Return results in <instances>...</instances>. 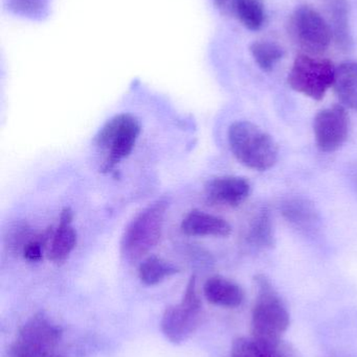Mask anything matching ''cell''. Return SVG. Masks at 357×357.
Wrapping results in <instances>:
<instances>
[{
    "instance_id": "cell-18",
    "label": "cell",
    "mask_w": 357,
    "mask_h": 357,
    "mask_svg": "<svg viewBox=\"0 0 357 357\" xmlns=\"http://www.w3.org/2000/svg\"><path fill=\"white\" fill-rule=\"evenodd\" d=\"M231 357H296V354L283 342L276 347H268L252 337H238L233 343Z\"/></svg>"
},
{
    "instance_id": "cell-4",
    "label": "cell",
    "mask_w": 357,
    "mask_h": 357,
    "mask_svg": "<svg viewBox=\"0 0 357 357\" xmlns=\"http://www.w3.org/2000/svg\"><path fill=\"white\" fill-rule=\"evenodd\" d=\"M140 134V121L129 113L115 115L101 128L94 144L104 156L101 167L104 173L115 169L131 154Z\"/></svg>"
},
{
    "instance_id": "cell-5",
    "label": "cell",
    "mask_w": 357,
    "mask_h": 357,
    "mask_svg": "<svg viewBox=\"0 0 357 357\" xmlns=\"http://www.w3.org/2000/svg\"><path fill=\"white\" fill-rule=\"evenodd\" d=\"M335 69L330 60L299 54L293 61L287 82L298 93L314 100H322L333 88Z\"/></svg>"
},
{
    "instance_id": "cell-7",
    "label": "cell",
    "mask_w": 357,
    "mask_h": 357,
    "mask_svg": "<svg viewBox=\"0 0 357 357\" xmlns=\"http://www.w3.org/2000/svg\"><path fill=\"white\" fill-rule=\"evenodd\" d=\"M291 33L298 45L310 56L324 54L333 41L330 25L309 6L296 8L291 15Z\"/></svg>"
},
{
    "instance_id": "cell-19",
    "label": "cell",
    "mask_w": 357,
    "mask_h": 357,
    "mask_svg": "<svg viewBox=\"0 0 357 357\" xmlns=\"http://www.w3.org/2000/svg\"><path fill=\"white\" fill-rule=\"evenodd\" d=\"M180 270L177 266L171 262L157 256H149L140 264L138 277L145 285L153 287L163 282L169 277L174 276Z\"/></svg>"
},
{
    "instance_id": "cell-10",
    "label": "cell",
    "mask_w": 357,
    "mask_h": 357,
    "mask_svg": "<svg viewBox=\"0 0 357 357\" xmlns=\"http://www.w3.org/2000/svg\"><path fill=\"white\" fill-rule=\"evenodd\" d=\"M207 201L215 205L238 207L251 195L249 180L238 176H224L209 181L205 186Z\"/></svg>"
},
{
    "instance_id": "cell-23",
    "label": "cell",
    "mask_w": 357,
    "mask_h": 357,
    "mask_svg": "<svg viewBox=\"0 0 357 357\" xmlns=\"http://www.w3.org/2000/svg\"><path fill=\"white\" fill-rule=\"evenodd\" d=\"M48 3V0H10L12 10L18 14L35 16L42 12Z\"/></svg>"
},
{
    "instance_id": "cell-24",
    "label": "cell",
    "mask_w": 357,
    "mask_h": 357,
    "mask_svg": "<svg viewBox=\"0 0 357 357\" xmlns=\"http://www.w3.org/2000/svg\"><path fill=\"white\" fill-rule=\"evenodd\" d=\"M6 357H34L24 348L14 342V344L10 346L8 351H6Z\"/></svg>"
},
{
    "instance_id": "cell-2",
    "label": "cell",
    "mask_w": 357,
    "mask_h": 357,
    "mask_svg": "<svg viewBox=\"0 0 357 357\" xmlns=\"http://www.w3.org/2000/svg\"><path fill=\"white\" fill-rule=\"evenodd\" d=\"M228 142L235 158L247 169L266 172L278 162V144L252 121L233 123L228 128Z\"/></svg>"
},
{
    "instance_id": "cell-12",
    "label": "cell",
    "mask_w": 357,
    "mask_h": 357,
    "mask_svg": "<svg viewBox=\"0 0 357 357\" xmlns=\"http://www.w3.org/2000/svg\"><path fill=\"white\" fill-rule=\"evenodd\" d=\"M182 231L189 236L226 237L232 233V226L219 216L195 209L182 220Z\"/></svg>"
},
{
    "instance_id": "cell-17",
    "label": "cell",
    "mask_w": 357,
    "mask_h": 357,
    "mask_svg": "<svg viewBox=\"0 0 357 357\" xmlns=\"http://www.w3.org/2000/svg\"><path fill=\"white\" fill-rule=\"evenodd\" d=\"M330 25L333 39L337 47L344 52L351 50L354 45L350 31L348 6L345 0H333L330 6Z\"/></svg>"
},
{
    "instance_id": "cell-16",
    "label": "cell",
    "mask_w": 357,
    "mask_h": 357,
    "mask_svg": "<svg viewBox=\"0 0 357 357\" xmlns=\"http://www.w3.org/2000/svg\"><path fill=\"white\" fill-rule=\"evenodd\" d=\"M333 88L341 105L357 111V62H346L337 67Z\"/></svg>"
},
{
    "instance_id": "cell-20",
    "label": "cell",
    "mask_w": 357,
    "mask_h": 357,
    "mask_svg": "<svg viewBox=\"0 0 357 357\" xmlns=\"http://www.w3.org/2000/svg\"><path fill=\"white\" fill-rule=\"evenodd\" d=\"M232 4L237 18L247 29H261L265 20V8L262 0H232Z\"/></svg>"
},
{
    "instance_id": "cell-25",
    "label": "cell",
    "mask_w": 357,
    "mask_h": 357,
    "mask_svg": "<svg viewBox=\"0 0 357 357\" xmlns=\"http://www.w3.org/2000/svg\"><path fill=\"white\" fill-rule=\"evenodd\" d=\"M228 2V0H215V4L217 8H224Z\"/></svg>"
},
{
    "instance_id": "cell-22",
    "label": "cell",
    "mask_w": 357,
    "mask_h": 357,
    "mask_svg": "<svg viewBox=\"0 0 357 357\" xmlns=\"http://www.w3.org/2000/svg\"><path fill=\"white\" fill-rule=\"evenodd\" d=\"M35 235L27 222H15L8 229L4 236L6 247H8L13 253L22 254L25 245L35 237Z\"/></svg>"
},
{
    "instance_id": "cell-11",
    "label": "cell",
    "mask_w": 357,
    "mask_h": 357,
    "mask_svg": "<svg viewBox=\"0 0 357 357\" xmlns=\"http://www.w3.org/2000/svg\"><path fill=\"white\" fill-rule=\"evenodd\" d=\"M73 218L71 208H64L61 212L60 222L57 229H54L46 250L48 259L54 264H61L66 261L77 245V232L71 227Z\"/></svg>"
},
{
    "instance_id": "cell-21",
    "label": "cell",
    "mask_w": 357,
    "mask_h": 357,
    "mask_svg": "<svg viewBox=\"0 0 357 357\" xmlns=\"http://www.w3.org/2000/svg\"><path fill=\"white\" fill-rule=\"evenodd\" d=\"M254 60L261 70L270 73L284 56V50L278 44L270 41L254 42L249 47Z\"/></svg>"
},
{
    "instance_id": "cell-3",
    "label": "cell",
    "mask_w": 357,
    "mask_h": 357,
    "mask_svg": "<svg viewBox=\"0 0 357 357\" xmlns=\"http://www.w3.org/2000/svg\"><path fill=\"white\" fill-rule=\"evenodd\" d=\"M168 207V201L159 199L129 222L121 239V254L127 261L142 259L159 243Z\"/></svg>"
},
{
    "instance_id": "cell-14",
    "label": "cell",
    "mask_w": 357,
    "mask_h": 357,
    "mask_svg": "<svg viewBox=\"0 0 357 357\" xmlns=\"http://www.w3.org/2000/svg\"><path fill=\"white\" fill-rule=\"evenodd\" d=\"M281 214L289 224L301 231L314 230L318 226L316 206L304 197H289L281 204Z\"/></svg>"
},
{
    "instance_id": "cell-6",
    "label": "cell",
    "mask_w": 357,
    "mask_h": 357,
    "mask_svg": "<svg viewBox=\"0 0 357 357\" xmlns=\"http://www.w3.org/2000/svg\"><path fill=\"white\" fill-rule=\"evenodd\" d=\"M196 285V277L193 276L187 285L182 302L178 305L168 307L161 318V328L163 335L175 345L186 342L201 323L203 304Z\"/></svg>"
},
{
    "instance_id": "cell-9",
    "label": "cell",
    "mask_w": 357,
    "mask_h": 357,
    "mask_svg": "<svg viewBox=\"0 0 357 357\" xmlns=\"http://www.w3.org/2000/svg\"><path fill=\"white\" fill-rule=\"evenodd\" d=\"M61 335L58 326L43 314H36L21 327L15 342L34 357H45L56 352Z\"/></svg>"
},
{
    "instance_id": "cell-1",
    "label": "cell",
    "mask_w": 357,
    "mask_h": 357,
    "mask_svg": "<svg viewBox=\"0 0 357 357\" xmlns=\"http://www.w3.org/2000/svg\"><path fill=\"white\" fill-rule=\"evenodd\" d=\"M257 296L252 310V339L268 347L282 343L291 316L270 279L263 274L255 277Z\"/></svg>"
},
{
    "instance_id": "cell-8",
    "label": "cell",
    "mask_w": 357,
    "mask_h": 357,
    "mask_svg": "<svg viewBox=\"0 0 357 357\" xmlns=\"http://www.w3.org/2000/svg\"><path fill=\"white\" fill-rule=\"evenodd\" d=\"M349 131V113L343 105L323 109L314 117V140L322 153L339 151L347 142Z\"/></svg>"
},
{
    "instance_id": "cell-15",
    "label": "cell",
    "mask_w": 357,
    "mask_h": 357,
    "mask_svg": "<svg viewBox=\"0 0 357 357\" xmlns=\"http://www.w3.org/2000/svg\"><path fill=\"white\" fill-rule=\"evenodd\" d=\"M247 243L257 249H272L276 245L272 212L268 206H262L251 218L245 235Z\"/></svg>"
},
{
    "instance_id": "cell-13",
    "label": "cell",
    "mask_w": 357,
    "mask_h": 357,
    "mask_svg": "<svg viewBox=\"0 0 357 357\" xmlns=\"http://www.w3.org/2000/svg\"><path fill=\"white\" fill-rule=\"evenodd\" d=\"M203 294L210 303L224 308L239 307L245 297L240 285L221 276L207 279L203 285Z\"/></svg>"
}]
</instances>
